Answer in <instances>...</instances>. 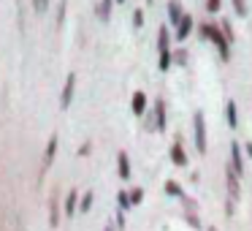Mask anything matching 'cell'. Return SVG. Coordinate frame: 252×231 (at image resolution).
I'll use <instances>...</instances> for the list:
<instances>
[{"mask_svg": "<svg viewBox=\"0 0 252 231\" xmlns=\"http://www.w3.org/2000/svg\"><path fill=\"white\" fill-rule=\"evenodd\" d=\"M192 122H195V150L203 155L206 153V120H203V112H195Z\"/></svg>", "mask_w": 252, "mask_h": 231, "instance_id": "6da1fadb", "label": "cell"}, {"mask_svg": "<svg viewBox=\"0 0 252 231\" xmlns=\"http://www.w3.org/2000/svg\"><path fill=\"white\" fill-rule=\"evenodd\" d=\"M201 33H203V38L214 41V44L220 46V52H222V60H228V41L222 38V33H220L217 28H212V25H203V28H201Z\"/></svg>", "mask_w": 252, "mask_h": 231, "instance_id": "7a4b0ae2", "label": "cell"}, {"mask_svg": "<svg viewBox=\"0 0 252 231\" xmlns=\"http://www.w3.org/2000/svg\"><path fill=\"white\" fill-rule=\"evenodd\" d=\"M230 169L236 171V174H244V155H241V144L233 142L230 144Z\"/></svg>", "mask_w": 252, "mask_h": 231, "instance_id": "3957f363", "label": "cell"}, {"mask_svg": "<svg viewBox=\"0 0 252 231\" xmlns=\"http://www.w3.org/2000/svg\"><path fill=\"white\" fill-rule=\"evenodd\" d=\"M55 153H57V133H52L49 144H46V153H44V163H41V174H38V177H44L46 171H49L52 160H55Z\"/></svg>", "mask_w": 252, "mask_h": 231, "instance_id": "277c9868", "label": "cell"}, {"mask_svg": "<svg viewBox=\"0 0 252 231\" xmlns=\"http://www.w3.org/2000/svg\"><path fill=\"white\" fill-rule=\"evenodd\" d=\"M171 160H174V166H179V169H185L190 160H187V153H185V144L176 139L174 144H171Z\"/></svg>", "mask_w": 252, "mask_h": 231, "instance_id": "5b68a950", "label": "cell"}, {"mask_svg": "<svg viewBox=\"0 0 252 231\" xmlns=\"http://www.w3.org/2000/svg\"><path fill=\"white\" fill-rule=\"evenodd\" d=\"M73 87H76V77H73V74H68V79H65V87H63V95H60V106H63V109H68V106H71Z\"/></svg>", "mask_w": 252, "mask_h": 231, "instance_id": "8992f818", "label": "cell"}, {"mask_svg": "<svg viewBox=\"0 0 252 231\" xmlns=\"http://www.w3.org/2000/svg\"><path fill=\"white\" fill-rule=\"evenodd\" d=\"M225 180H228V198L230 201H236V198H239V174H236L233 169H228L225 171Z\"/></svg>", "mask_w": 252, "mask_h": 231, "instance_id": "52a82bcc", "label": "cell"}, {"mask_svg": "<svg viewBox=\"0 0 252 231\" xmlns=\"http://www.w3.org/2000/svg\"><path fill=\"white\" fill-rule=\"evenodd\" d=\"M117 171H120L122 180H130V158H127V153L117 155Z\"/></svg>", "mask_w": 252, "mask_h": 231, "instance_id": "ba28073f", "label": "cell"}, {"mask_svg": "<svg viewBox=\"0 0 252 231\" xmlns=\"http://www.w3.org/2000/svg\"><path fill=\"white\" fill-rule=\"evenodd\" d=\"M155 125L158 131H165V101H155Z\"/></svg>", "mask_w": 252, "mask_h": 231, "instance_id": "9c48e42d", "label": "cell"}, {"mask_svg": "<svg viewBox=\"0 0 252 231\" xmlns=\"http://www.w3.org/2000/svg\"><path fill=\"white\" fill-rule=\"evenodd\" d=\"M79 212V191H71L65 198V215L68 218H73V215Z\"/></svg>", "mask_w": 252, "mask_h": 231, "instance_id": "30bf717a", "label": "cell"}, {"mask_svg": "<svg viewBox=\"0 0 252 231\" xmlns=\"http://www.w3.org/2000/svg\"><path fill=\"white\" fill-rule=\"evenodd\" d=\"M190 30H192V19L185 14V19H182V22L176 25V38H179V41H185L187 36H190Z\"/></svg>", "mask_w": 252, "mask_h": 231, "instance_id": "8fae6325", "label": "cell"}, {"mask_svg": "<svg viewBox=\"0 0 252 231\" xmlns=\"http://www.w3.org/2000/svg\"><path fill=\"white\" fill-rule=\"evenodd\" d=\"M130 106H133V115H144V109H147V95H144V93H133Z\"/></svg>", "mask_w": 252, "mask_h": 231, "instance_id": "7c38bea8", "label": "cell"}, {"mask_svg": "<svg viewBox=\"0 0 252 231\" xmlns=\"http://www.w3.org/2000/svg\"><path fill=\"white\" fill-rule=\"evenodd\" d=\"M168 17H171V22H174V25H179L182 19H185V14H182V6L176 3V0H171V3H168Z\"/></svg>", "mask_w": 252, "mask_h": 231, "instance_id": "4fadbf2b", "label": "cell"}, {"mask_svg": "<svg viewBox=\"0 0 252 231\" xmlns=\"http://www.w3.org/2000/svg\"><path fill=\"white\" fill-rule=\"evenodd\" d=\"M49 223H52V229H57V223H60V209H57V196H52V201H49Z\"/></svg>", "mask_w": 252, "mask_h": 231, "instance_id": "5bb4252c", "label": "cell"}, {"mask_svg": "<svg viewBox=\"0 0 252 231\" xmlns=\"http://www.w3.org/2000/svg\"><path fill=\"white\" fill-rule=\"evenodd\" d=\"M165 193L168 196H179V198H185V191H182V185L176 180H165Z\"/></svg>", "mask_w": 252, "mask_h": 231, "instance_id": "9a60e30c", "label": "cell"}, {"mask_svg": "<svg viewBox=\"0 0 252 231\" xmlns=\"http://www.w3.org/2000/svg\"><path fill=\"white\" fill-rule=\"evenodd\" d=\"M225 115H228V125H230V128L239 125V117H236V104H233V101H228V106H225Z\"/></svg>", "mask_w": 252, "mask_h": 231, "instance_id": "2e32d148", "label": "cell"}, {"mask_svg": "<svg viewBox=\"0 0 252 231\" xmlns=\"http://www.w3.org/2000/svg\"><path fill=\"white\" fill-rule=\"evenodd\" d=\"M117 204H120V212H127V209L133 207V204H130V196H127L125 191H120V193H117Z\"/></svg>", "mask_w": 252, "mask_h": 231, "instance_id": "e0dca14e", "label": "cell"}, {"mask_svg": "<svg viewBox=\"0 0 252 231\" xmlns=\"http://www.w3.org/2000/svg\"><path fill=\"white\" fill-rule=\"evenodd\" d=\"M127 196H130V204H133V207H138V204L144 201V191H141V188H133Z\"/></svg>", "mask_w": 252, "mask_h": 231, "instance_id": "ac0fdd59", "label": "cell"}, {"mask_svg": "<svg viewBox=\"0 0 252 231\" xmlns=\"http://www.w3.org/2000/svg\"><path fill=\"white\" fill-rule=\"evenodd\" d=\"M93 193H84L82 196V204H79V212H90V207H93Z\"/></svg>", "mask_w": 252, "mask_h": 231, "instance_id": "d6986e66", "label": "cell"}, {"mask_svg": "<svg viewBox=\"0 0 252 231\" xmlns=\"http://www.w3.org/2000/svg\"><path fill=\"white\" fill-rule=\"evenodd\" d=\"M158 46H160V55H163V52H168V33H165V30H160Z\"/></svg>", "mask_w": 252, "mask_h": 231, "instance_id": "ffe728a7", "label": "cell"}, {"mask_svg": "<svg viewBox=\"0 0 252 231\" xmlns=\"http://www.w3.org/2000/svg\"><path fill=\"white\" fill-rule=\"evenodd\" d=\"M185 218H187V223H190L195 231H201V220H198V215H195V212H187Z\"/></svg>", "mask_w": 252, "mask_h": 231, "instance_id": "44dd1931", "label": "cell"}, {"mask_svg": "<svg viewBox=\"0 0 252 231\" xmlns=\"http://www.w3.org/2000/svg\"><path fill=\"white\" fill-rule=\"evenodd\" d=\"M233 6H236V14H239V17H244V14H247V6H244V0H233Z\"/></svg>", "mask_w": 252, "mask_h": 231, "instance_id": "7402d4cb", "label": "cell"}, {"mask_svg": "<svg viewBox=\"0 0 252 231\" xmlns=\"http://www.w3.org/2000/svg\"><path fill=\"white\" fill-rule=\"evenodd\" d=\"M109 8H111V0H103V3H100V8H98V11H100V17H109Z\"/></svg>", "mask_w": 252, "mask_h": 231, "instance_id": "603a6c76", "label": "cell"}, {"mask_svg": "<svg viewBox=\"0 0 252 231\" xmlns=\"http://www.w3.org/2000/svg\"><path fill=\"white\" fill-rule=\"evenodd\" d=\"M133 25H136V28H141V25H144V14H141V11L133 14Z\"/></svg>", "mask_w": 252, "mask_h": 231, "instance_id": "cb8c5ba5", "label": "cell"}, {"mask_svg": "<svg viewBox=\"0 0 252 231\" xmlns=\"http://www.w3.org/2000/svg\"><path fill=\"white\" fill-rule=\"evenodd\" d=\"M206 8L209 11H220V0H206Z\"/></svg>", "mask_w": 252, "mask_h": 231, "instance_id": "d4e9b609", "label": "cell"}, {"mask_svg": "<svg viewBox=\"0 0 252 231\" xmlns=\"http://www.w3.org/2000/svg\"><path fill=\"white\" fill-rule=\"evenodd\" d=\"M225 212H228V215H236V209H233V201H230V198H228V204H225Z\"/></svg>", "mask_w": 252, "mask_h": 231, "instance_id": "484cf974", "label": "cell"}, {"mask_svg": "<svg viewBox=\"0 0 252 231\" xmlns=\"http://www.w3.org/2000/svg\"><path fill=\"white\" fill-rule=\"evenodd\" d=\"M117 226H125V212H117Z\"/></svg>", "mask_w": 252, "mask_h": 231, "instance_id": "4316f807", "label": "cell"}, {"mask_svg": "<svg viewBox=\"0 0 252 231\" xmlns=\"http://www.w3.org/2000/svg\"><path fill=\"white\" fill-rule=\"evenodd\" d=\"M244 150H247V155L252 158V142H247V144H244Z\"/></svg>", "mask_w": 252, "mask_h": 231, "instance_id": "83f0119b", "label": "cell"}, {"mask_svg": "<svg viewBox=\"0 0 252 231\" xmlns=\"http://www.w3.org/2000/svg\"><path fill=\"white\" fill-rule=\"evenodd\" d=\"M106 231H114V226H106Z\"/></svg>", "mask_w": 252, "mask_h": 231, "instance_id": "f1b7e54d", "label": "cell"}, {"mask_svg": "<svg viewBox=\"0 0 252 231\" xmlns=\"http://www.w3.org/2000/svg\"><path fill=\"white\" fill-rule=\"evenodd\" d=\"M206 231H217V229H214V226H209V229H206Z\"/></svg>", "mask_w": 252, "mask_h": 231, "instance_id": "f546056e", "label": "cell"}, {"mask_svg": "<svg viewBox=\"0 0 252 231\" xmlns=\"http://www.w3.org/2000/svg\"><path fill=\"white\" fill-rule=\"evenodd\" d=\"M120 3H122V0H120Z\"/></svg>", "mask_w": 252, "mask_h": 231, "instance_id": "4dcf8cb0", "label": "cell"}]
</instances>
